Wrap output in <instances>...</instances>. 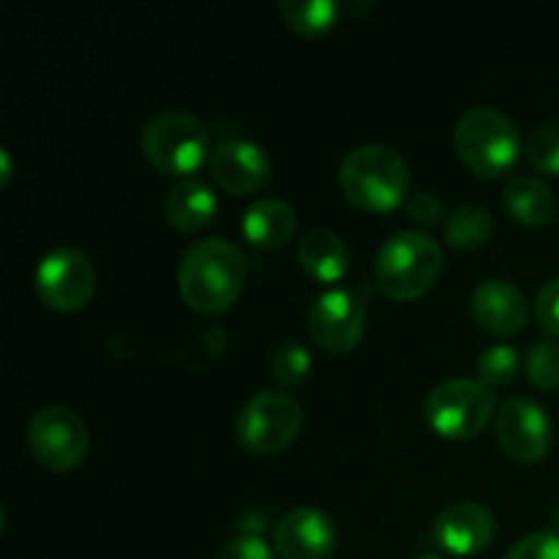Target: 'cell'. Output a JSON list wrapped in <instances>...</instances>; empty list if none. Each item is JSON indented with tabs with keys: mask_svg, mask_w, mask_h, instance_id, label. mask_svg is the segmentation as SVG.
Returning <instances> with one entry per match:
<instances>
[{
	"mask_svg": "<svg viewBox=\"0 0 559 559\" xmlns=\"http://www.w3.org/2000/svg\"><path fill=\"white\" fill-rule=\"evenodd\" d=\"M246 284V257L233 240L207 238L189 246L178 265V289L197 314H222L238 300Z\"/></svg>",
	"mask_w": 559,
	"mask_h": 559,
	"instance_id": "1",
	"label": "cell"
},
{
	"mask_svg": "<svg viewBox=\"0 0 559 559\" xmlns=\"http://www.w3.org/2000/svg\"><path fill=\"white\" fill-rule=\"evenodd\" d=\"M338 186L358 211L388 213L409 200V167L393 147L360 145L338 167Z\"/></svg>",
	"mask_w": 559,
	"mask_h": 559,
	"instance_id": "2",
	"label": "cell"
},
{
	"mask_svg": "<svg viewBox=\"0 0 559 559\" xmlns=\"http://www.w3.org/2000/svg\"><path fill=\"white\" fill-rule=\"evenodd\" d=\"M442 265H445V254L435 238L418 229H404V233L391 235L377 251V287L399 304L418 300L435 287Z\"/></svg>",
	"mask_w": 559,
	"mask_h": 559,
	"instance_id": "3",
	"label": "cell"
},
{
	"mask_svg": "<svg viewBox=\"0 0 559 559\" xmlns=\"http://www.w3.org/2000/svg\"><path fill=\"white\" fill-rule=\"evenodd\" d=\"M453 147L469 173L478 178H502L522 153V131L516 120L495 107H473L456 120Z\"/></svg>",
	"mask_w": 559,
	"mask_h": 559,
	"instance_id": "4",
	"label": "cell"
},
{
	"mask_svg": "<svg viewBox=\"0 0 559 559\" xmlns=\"http://www.w3.org/2000/svg\"><path fill=\"white\" fill-rule=\"evenodd\" d=\"M140 147L147 164L180 180L191 178L213 156L205 123L186 112H162L147 120Z\"/></svg>",
	"mask_w": 559,
	"mask_h": 559,
	"instance_id": "5",
	"label": "cell"
},
{
	"mask_svg": "<svg viewBox=\"0 0 559 559\" xmlns=\"http://www.w3.org/2000/svg\"><path fill=\"white\" fill-rule=\"evenodd\" d=\"M426 424L451 442L475 440L497 415V396L480 380H448L424 404Z\"/></svg>",
	"mask_w": 559,
	"mask_h": 559,
	"instance_id": "6",
	"label": "cell"
},
{
	"mask_svg": "<svg viewBox=\"0 0 559 559\" xmlns=\"http://www.w3.org/2000/svg\"><path fill=\"white\" fill-rule=\"evenodd\" d=\"M304 429V409L289 393L262 391L243 404L235 420L240 445L260 456L282 453Z\"/></svg>",
	"mask_w": 559,
	"mask_h": 559,
	"instance_id": "7",
	"label": "cell"
},
{
	"mask_svg": "<svg viewBox=\"0 0 559 559\" xmlns=\"http://www.w3.org/2000/svg\"><path fill=\"white\" fill-rule=\"evenodd\" d=\"M27 445L41 467L69 473L85 462L91 451V431L74 409L44 407L27 426Z\"/></svg>",
	"mask_w": 559,
	"mask_h": 559,
	"instance_id": "8",
	"label": "cell"
},
{
	"mask_svg": "<svg viewBox=\"0 0 559 559\" xmlns=\"http://www.w3.org/2000/svg\"><path fill=\"white\" fill-rule=\"evenodd\" d=\"M36 295L47 309L71 314L91 304L96 289V271L85 251L58 246L41 257L36 267Z\"/></svg>",
	"mask_w": 559,
	"mask_h": 559,
	"instance_id": "9",
	"label": "cell"
},
{
	"mask_svg": "<svg viewBox=\"0 0 559 559\" xmlns=\"http://www.w3.org/2000/svg\"><path fill=\"white\" fill-rule=\"evenodd\" d=\"M497 442L519 464H538L549 456L555 429L551 418L533 399L513 396L495 415Z\"/></svg>",
	"mask_w": 559,
	"mask_h": 559,
	"instance_id": "10",
	"label": "cell"
},
{
	"mask_svg": "<svg viewBox=\"0 0 559 559\" xmlns=\"http://www.w3.org/2000/svg\"><path fill=\"white\" fill-rule=\"evenodd\" d=\"M309 333L325 353L347 355L366 333V304L349 289H328L311 304Z\"/></svg>",
	"mask_w": 559,
	"mask_h": 559,
	"instance_id": "11",
	"label": "cell"
},
{
	"mask_svg": "<svg viewBox=\"0 0 559 559\" xmlns=\"http://www.w3.org/2000/svg\"><path fill=\"white\" fill-rule=\"evenodd\" d=\"M271 156L251 140L222 142L211 156L213 180L227 194H257L271 180Z\"/></svg>",
	"mask_w": 559,
	"mask_h": 559,
	"instance_id": "12",
	"label": "cell"
},
{
	"mask_svg": "<svg viewBox=\"0 0 559 559\" xmlns=\"http://www.w3.org/2000/svg\"><path fill=\"white\" fill-rule=\"evenodd\" d=\"M495 535V513L478 502H453L435 522L437 546L453 557L480 555L489 549Z\"/></svg>",
	"mask_w": 559,
	"mask_h": 559,
	"instance_id": "13",
	"label": "cell"
},
{
	"mask_svg": "<svg viewBox=\"0 0 559 559\" xmlns=\"http://www.w3.org/2000/svg\"><path fill=\"white\" fill-rule=\"evenodd\" d=\"M336 540V524L317 508H295L273 530V546L284 559H328Z\"/></svg>",
	"mask_w": 559,
	"mask_h": 559,
	"instance_id": "14",
	"label": "cell"
},
{
	"mask_svg": "<svg viewBox=\"0 0 559 559\" xmlns=\"http://www.w3.org/2000/svg\"><path fill=\"white\" fill-rule=\"evenodd\" d=\"M469 309H473V320L478 322L480 331L491 333V336H513L527 322V298L516 284L506 282V278L480 282L473 289Z\"/></svg>",
	"mask_w": 559,
	"mask_h": 559,
	"instance_id": "15",
	"label": "cell"
},
{
	"mask_svg": "<svg viewBox=\"0 0 559 559\" xmlns=\"http://www.w3.org/2000/svg\"><path fill=\"white\" fill-rule=\"evenodd\" d=\"M240 229H243V238L249 240L254 249L276 251L293 240L295 229H298V216H295L289 202L262 197V200L251 202V205L246 207Z\"/></svg>",
	"mask_w": 559,
	"mask_h": 559,
	"instance_id": "16",
	"label": "cell"
},
{
	"mask_svg": "<svg viewBox=\"0 0 559 559\" xmlns=\"http://www.w3.org/2000/svg\"><path fill=\"white\" fill-rule=\"evenodd\" d=\"M216 191L200 178L178 180V183L167 191V200H164V216H167L169 227H175L178 233H197V229H205L207 224L216 218Z\"/></svg>",
	"mask_w": 559,
	"mask_h": 559,
	"instance_id": "17",
	"label": "cell"
},
{
	"mask_svg": "<svg viewBox=\"0 0 559 559\" xmlns=\"http://www.w3.org/2000/svg\"><path fill=\"white\" fill-rule=\"evenodd\" d=\"M298 262L317 282L336 284L349 273V249L331 229H311L298 246Z\"/></svg>",
	"mask_w": 559,
	"mask_h": 559,
	"instance_id": "18",
	"label": "cell"
},
{
	"mask_svg": "<svg viewBox=\"0 0 559 559\" xmlns=\"http://www.w3.org/2000/svg\"><path fill=\"white\" fill-rule=\"evenodd\" d=\"M502 202H506L508 216L524 227H544L555 216V191L540 178H530V175H516L508 180Z\"/></svg>",
	"mask_w": 559,
	"mask_h": 559,
	"instance_id": "19",
	"label": "cell"
},
{
	"mask_svg": "<svg viewBox=\"0 0 559 559\" xmlns=\"http://www.w3.org/2000/svg\"><path fill=\"white\" fill-rule=\"evenodd\" d=\"M442 235H445V243L453 246V249H484L491 240V235H495V218H491V213L484 205L462 202V205H456L445 216Z\"/></svg>",
	"mask_w": 559,
	"mask_h": 559,
	"instance_id": "20",
	"label": "cell"
},
{
	"mask_svg": "<svg viewBox=\"0 0 559 559\" xmlns=\"http://www.w3.org/2000/svg\"><path fill=\"white\" fill-rule=\"evenodd\" d=\"M278 14L295 33L314 38L336 27L342 5L333 0H282Z\"/></svg>",
	"mask_w": 559,
	"mask_h": 559,
	"instance_id": "21",
	"label": "cell"
},
{
	"mask_svg": "<svg viewBox=\"0 0 559 559\" xmlns=\"http://www.w3.org/2000/svg\"><path fill=\"white\" fill-rule=\"evenodd\" d=\"M522 366V355L511 344H491L478 355V380L489 385L491 391L502 385H511Z\"/></svg>",
	"mask_w": 559,
	"mask_h": 559,
	"instance_id": "22",
	"label": "cell"
},
{
	"mask_svg": "<svg viewBox=\"0 0 559 559\" xmlns=\"http://www.w3.org/2000/svg\"><path fill=\"white\" fill-rule=\"evenodd\" d=\"M524 153H527V162L540 175L559 178V118H549L540 126H535Z\"/></svg>",
	"mask_w": 559,
	"mask_h": 559,
	"instance_id": "23",
	"label": "cell"
},
{
	"mask_svg": "<svg viewBox=\"0 0 559 559\" xmlns=\"http://www.w3.org/2000/svg\"><path fill=\"white\" fill-rule=\"evenodd\" d=\"M271 371H273V380H276L282 388L300 385L311 371V355L306 353L304 344L298 342L282 344V347H276V353H273Z\"/></svg>",
	"mask_w": 559,
	"mask_h": 559,
	"instance_id": "24",
	"label": "cell"
},
{
	"mask_svg": "<svg viewBox=\"0 0 559 559\" xmlns=\"http://www.w3.org/2000/svg\"><path fill=\"white\" fill-rule=\"evenodd\" d=\"M527 380L540 391H557L559 388V344L538 342L524 358Z\"/></svg>",
	"mask_w": 559,
	"mask_h": 559,
	"instance_id": "25",
	"label": "cell"
},
{
	"mask_svg": "<svg viewBox=\"0 0 559 559\" xmlns=\"http://www.w3.org/2000/svg\"><path fill=\"white\" fill-rule=\"evenodd\" d=\"M506 559H559V533H551V530L530 533L527 538L511 546Z\"/></svg>",
	"mask_w": 559,
	"mask_h": 559,
	"instance_id": "26",
	"label": "cell"
},
{
	"mask_svg": "<svg viewBox=\"0 0 559 559\" xmlns=\"http://www.w3.org/2000/svg\"><path fill=\"white\" fill-rule=\"evenodd\" d=\"M535 317L546 333L559 336V276L540 287L538 298H535Z\"/></svg>",
	"mask_w": 559,
	"mask_h": 559,
	"instance_id": "27",
	"label": "cell"
},
{
	"mask_svg": "<svg viewBox=\"0 0 559 559\" xmlns=\"http://www.w3.org/2000/svg\"><path fill=\"white\" fill-rule=\"evenodd\" d=\"M404 213L413 224L418 227H435L437 222H445L442 218V205L435 194L429 191H418V194H409V200L404 202Z\"/></svg>",
	"mask_w": 559,
	"mask_h": 559,
	"instance_id": "28",
	"label": "cell"
},
{
	"mask_svg": "<svg viewBox=\"0 0 559 559\" xmlns=\"http://www.w3.org/2000/svg\"><path fill=\"white\" fill-rule=\"evenodd\" d=\"M218 559H278V551H273L260 535H238L224 544Z\"/></svg>",
	"mask_w": 559,
	"mask_h": 559,
	"instance_id": "29",
	"label": "cell"
},
{
	"mask_svg": "<svg viewBox=\"0 0 559 559\" xmlns=\"http://www.w3.org/2000/svg\"><path fill=\"white\" fill-rule=\"evenodd\" d=\"M0 164H3V178H0V186H9L11 178H14V167H11L9 151H0Z\"/></svg>",
	"mask_w": 559,
	"mask_h": 559,
	"instance_id": "30",
	"label": "cell"
},
{
	"mask_svg": "<svg viewBox=\"0 0 559 559\" xmlns=\"http://www.w3.org/2000/svg\"><path fill=\"white\" fill-rule=\"evenodd\" d=\"M426 559H437V557H426Z\"/></svg>",
	"mask_w": 559,
	"mask_h": 559,
	"instance_id": "31",
	"label": "cell"
}]
</instances>
